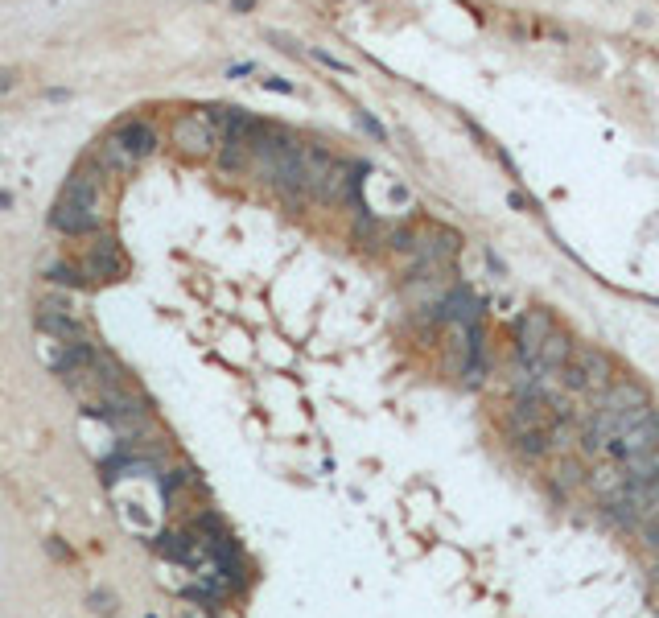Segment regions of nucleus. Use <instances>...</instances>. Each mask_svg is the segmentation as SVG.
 <instances>
[{"label": "nucleus", "mask_w": 659, "mask_h": 618, "mask_svg": "<svg viewBox=\"0 0 659 618\" xmlns=\"http://www.w3.org/2000/svg\"><path fill=\"white\" fill-rule=\"evenodd\" d=\"M173 145H178V153H186V157H215L219 153V124L206 116V112H186V116H178L173 120Z\"/></svg>", "instance_id": "1"}, {"label": "nucleus", "mask_w": 659, "mask_h": 618, "mask_svg": "<svg viewBox=\"0 0 659 618\" xmlns=\"http://www.w3.org/2000/svg\"><path fill=\"white\" fill-rule=\"evenodd\" d=\"M83 277H91V281H120L124 277V252L112 235H103L91 244V252L83 256Z\"/></svg>", "instance_id": "2"}, {"label": "nucleus", "mask_w": 659, "mask_h": 618, "mask_svg": "<svg viewBox=\"0 0 659 618\" xmlns=\"http://www.w3.org/2000/svg\"><path fill=\"white\" fill-rule=\"evenodd\" d=\"M565 384L577 392H610V363L598 351H577V363L565 371Z\"/></svg>", "instance_id": "3"}, {"label": "nucleus", "mask_w": 659, "mask_h": 618, "mask_svg": "<svg viewBox=\"0 0 659 618\" xmlns=\"http://www.w3.org/2000/svg\"><path fill=\"white\" fill-rule=\"evenodd\" d=\"M99 223H103L99 211H91V206H79V202H71V198H58L54 211H50V227L62 231V235H87V231H95Z\"/></svg>", "instance_id": "4"}, {"label": "nucleus", "mask_w": 659, "mask_h": 618, "mask_svg": "<svg viewBox=\"0 0 659 618\" xmlns=\"http://www.w3.org/2000/svg\"><path fill=\"white\" fill-rule=\"evenodd\" d=\"M552 334V322L544 309H528L524 318L515 322V338H519V355L524 359H540V347H544V338Z\"/></svg>", "instance_id": "5"}, {"label": "nucleus", "mask_w": 659, "mask_h": 618, "mask_svg": "<svg viewBox=\"0 0 659 618\" xmlns=\"http://www.w3.org/2000/svg\"><path fill=\"white\" fill-rule=\"evenodd\" d=\"M643 408H647V392L635 380L610 384V392L602 396V412H614V417H631V412H643Z\"/></svg>", "instance_id": "6"}, {"label": "nucleus", "mask_w": 659, "mask_h": 618, "mask_svg": "<svg viewBox=\"0 0 659 618\" xmlns=\"http://www.w3.org/2000/svg\"><path fill=\"white\" fill-rule=\"evenodd\" d=\"M95 165L103 169V174L120 178V174H132L136 157H132V149L120 141V136L112 132V136H103V141H99V149H95Z\"/></svg>", "instance_id": "7"}, {"label": "nucleus", "mask_w": 659, "mask_h": 618, "mask_svg": "<svg viewBox=\"0 0 659 618\" xmlns=\"http://www.w3.org/2000/svg\"><path fill=\"white\" fill-rule=\"evenodd\" d=\"M99 178H103V169H91V165H79L71 182H66L62 198H71L79 206H91V211H99Z\"/></svg>", "instance_id": "8"}, {"label": "nucleus", "mask_w": 659, "mask_h": 618, "mask_svg": "<svg viewBox=\"0 0 659 618\" xmlns=\"http://www.w3.org/2000/svg\"><path fill=\"white\" fill-rule=\"evenodd\" d=\"M38 330L42 334H50V338H58V342H87V330H83V322L75 318V314H54V309H38Z\"/></svg>", "instance_id": "9"}, {"label": "nucleus", "mask_w": 659, "mask_h": 618, "mask_svg": "<svg viewBox=\"0 0 659 618\" xmlns=\"http://www.w3.org/2000/svg\"><path fill=\"white\" fill-rule=\"evenodd\" d=\"M116 136L132 149L136 161H145L149 153H157V132H153L145 120H124V124L116 128Z\"/></svg>", "instance_id": "10"}, {"label": "nucleus", "mask_w": 659, "mask_h": 618, "mask_svg": "<svg viewBox=\"0 0 659 618\" xmlns=\"http://www.w3.org/2000/svg\"><path fill=\"white\" fill-rule=\"evenodd\" d=\"M219 169L223 174H239V169H252V145L248 141H231V136H223L219 145Z\"/></svg>", "instance_id": "11"}, {"label": "nucleus", "mask_w": 659, "mask_h": 618, "mask_svg": "<svg viewBox=\"0 0 659 618\" xmlns=\"http://www.w3.org/2000/svg\"><path fill=\"white\" fill-rule=\"evenodd\" d=\"M540 363H544V367H569V334L552 330V334L544 338V347H540Z\"/></svg>", "instance_id": "12"}, {"label": "nucleus", "mask_w": 659, "mask_h": 618, "mask_svg": "<svg viewBox=\"0 0 659 618\" xmlns=\"http://www.w3.org/2000/svg\"><path fill=\"white\" fill-rule=\"evenodd\" d=\"M50 281H54V285H71V289L83 285L79 268H71V264H54V268H50Z\"/></svg>", "instance_id": "13"}, {"label": "nucleus", "mask_w": 659, "mask_h": 618, "mask_svg": "<svg viewBox=\"0 0 659 618\" xmlns=\"http://www.w3.org/2000/svg\"><path fill=\"white\" fill-rule=\"evenodd\" d=\"M91 610H95V614H103V618H112V614H116L112 594H91Z\"/></svg>", "instance_id": "14"}, {"label": "nucleus", "mask_w": 659, "mask_h": 618, "mask_svg": "<svg viewBox=\"0 0 659 618\" xmlns=\"http://www.w3.org/2000/svg\"><path fill=\"white\" fill-rule=\"evenodd\" d=\"M17 87V71H0V95Z\"/></svg>", "instance_id": "15"}]
</instances>
